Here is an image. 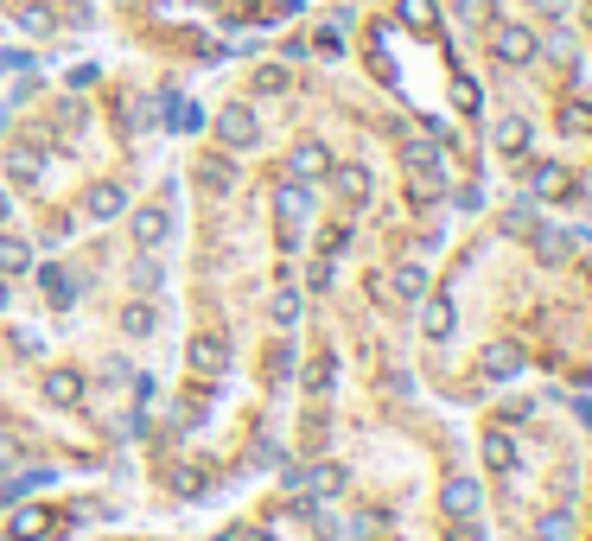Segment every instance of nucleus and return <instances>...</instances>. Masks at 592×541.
<instances>
[{
    "mask_svg": "<svg viewBox=\"0 0 592 541\" xmlns=\"http://www.w3.org/2000/svg\"><path fill=\"white\" fill-rule=\"evenodd\" d=\"M121 211H128V191H121V185H96V191H90V217L109 223V217H121Z\"/></svg>",
    "mask_w": 592,
    "mask_h": 541,
    "instance_id": "4468645a",
    "label": "nucleus"
},
{
    "mask_svg": "<svg viewBox=\"0 0 592 541\" xmlns=\"http://www.w3.org/2000/svg\"><path fill=\"white\" fill-rule=\"evenodd\" d=\"M421 306V331L427 338H452V325H459V312H452L446 293H427V300H414Z\"/></svg>",
    "mask_w": 592,
    "mask_h": 541,
    "instance_id": "f03ea898",
    "label": "nucleus"
},
{
    "mask_svg": "<svg viewBox=\"0 0 592 541\" xmlns=\"http://www.w3.org/2000/svg\"><path fill=\"white\" fill-rule=\"evenodd\" d=\"M128 281L141 287V293H160V281H166V274H160V261H153V249H147V255H141V261L128 268Z\"/></svg>",
    "mask_w": 592,
    "mask_h": 541,
    "instance_id": "6ab92c4d",
    "label": "nucleus"
},
{
    "mask_svg": "<svg viewBox=\"0 0 592 541\" xmlns=\"http://www.w3.org/2000/svg\"><path fill=\"white\" fill-rule=\"evenodd\" d=\"M45 529H51V510H45V503H26V510H13V522H7L13 541H32V535H45Z\"/></svg>",
    "mask_w": 592,
    "mask_h": 541,
    "instance_id": "1a4fd4ad",
    "label": "nucleus"
},
{
    "mask_svg": "<svg viewBox=\"0 0 592 541\" xmlns=\"http://www.w3.org/2000/svg\"><path fill=\"white\" fill-rule=\"evenodd\" d=\"M217 134H223V147H255L261 121H255L249 102H223V109H217Z\"/></svg>",
    "mask_w": 592,
    "mask_h": 541,
    "instance_id": "f257e3e1",
    "label": "nucleus"
},
{
    "mask_svg": "<svg viewBox=\"0 0 592 541\" xmlns=\"http://www.w3.org/2000/svg\"><path fill=\"white\" fill-rule=\"evenodd\" d=\"M39 172H45V153L39 147H7V179L39 185Z\"/></svg>",
    "mask_w": 592,
    "mask_h": 541,
    "instance_id": "6e6552de",
    "label": "nucleus"
},
{
    "mask_svg": "<svg viewBox=\"0 0 592 541\" xmlns=\"http://www.w3.org/2000/svg\"><path fill=\"white\" fill-rule=\"evenodd\" d=\"M45 395L71 408V401H83V376H77V370H51V376H45Z\"/></svg>",
    "mask_w": 592,
    "mask_h": 541,
    "instance_id": "2eb2a0df",
    "label": "nucleus"
},
{
    "mask_svg": "<svg viewBox=\"0 0 592 541\" xmlns=\"http://www.w3.org/2000/svg\"><path fill=\"white\" fill-rule=\"evenodd\" d=\"M236 541H268V535H261V529H242V535H236Z\"/></svg>",
    "mask_w": 592,
    "mask_h": 541,
    "instance_id": "7c9ffc66",
    "label": "nucleus"
},
{
    "mask_svg": "<svg viewBox=\"0 0 592 541\" xmlns=\"http://www.w3.org/2000/svg\"><path fill=\"white\" fill-rule=\"evenodd\" d=\"M497 153H510V160H516V153H529V121H522V115L497 121Z\"/></svg>",
    "mask_w": 592,
    "mask_h": 541,
    "instance_id": "f8f14e48",
    "label": "nucleus"
},
{
    "mask_svg": "<svg viewBox=\"0 0 592 541\" xmlns=\"http://www.w3.org/2000/svg\"><path fill=\"white\" fill-rule=\"evenodd\" d=\"M484 465H491V471H516V440H510V433H491V440H484Z\"/></svg>",
    "mask_w": 592,
    "mask_h": 541,
    "instance_id": "f3484780",
    "label": "nucleus"
},
{
    "mask_svg": "<svg viewBox=\"0 0 592 541\" xmlns=\"http://www.w3.org/2000/svg\"><path fill=\"white\" fill-rule=\"evenodd\" d=\"M223 363H230V351L217 338H191V370L198 376H223Z\"/></svg>",
    "mask_w": 592,
    "mask_h": 541,
    "instance_id": "9d476101",
    "label": "nucleus"
},
{
    "mask_svg": "<svg viewBox=\"0 0 592 541\" xmlns=\"http://www.w3.org/2000/svg\"><path fill=\"white\" fill-rule=\"evenodd\" d=\"M338 191H344V198H370V172H363V166H344V172H338Z\"/></svg>",
    "mask_w": 592,
    "mask_h": 541,
    "instance_id": "393cba45",
    "label": "nucleus"
},
{
    "mask_svg": "<svg viewBox=\"0 0 592 541\" xmlns=\"http://www.w3.org/2000/svg\"><path fill=\"white\" fill-rule=\"evenodd\" d=\"M32 268V242L26 236H0V274H26Z\"/></svg>",
    "mask_w": 592,
    "mask_h": 541,
    "instance_id": "ddd939ff",
    "label": "nucleus"
},
{
    "mask_svg": "<svg viewBox=\"0 0 592 541\" xmlns=\"http://www.w3.org/2000/svg\"><path fill=\"white\" fill-rule=\"evenodd\" d=\"M0 217H7V191H0Z\"/></svg>",
    "mask_w": 592,
    "mask_h": 541,
    "instance_id": "473e14b6",
    "label": "nucleus"
},
{
    "mask_svg": "<svg viewBox=\"0 0 592 541\" xmlns=\"http://www.w3.org/2000/svg\"><path fill=\"white\" fill-rule=\"evenodd\" d=\"M535 198H567V172L561 166H535Z\"/></svg>",
    "mask_w": 592,
    "mask_h": 541,
    "instance_id": "4be33fe9",
    "label": "nucleus"
},
{
    "mask_svg": "<svg viewBox=\"0 0 592 541\" xmlns=\"http://www.w3.org/2000/svg\"><path fill=\"white\" fill-rule=\"evenodd\" d=\"M0 306H7V293H0Z\"/></svg>",
    "mask_w": 592,
    "mask_h": 541,
    "instance_id": "72a5a7b5",
    "label": "nucleus"
},
{
    "mask_svg": "<svg viewBox=\"0 0 592 541\" xmlns=\"http://www.w3.org/2000/svg\"><path fill=\"white\" fill-rule=\"evenodd\" d=\"M491 45H497L503 64H529V58H535V32H529V26H497Z\"/></svg>",
    "mask_w": 592,
    "mask_h": 541,
    "instance_id": "7ed1b4c3",
    "label": "nucleus"
},
{
    "mask_svg": "<svg viewBox=\"0 0 592 541\" xmlns=\"http://www.w3.org/2000/svg\"><path fill=\"white\" fill-rule=\"evenodd\" d=\"M293 172H300V179H325V172H332L325 141H300V147H293Z\"/></svg>",
    "mask_w": 592,
    "mask_h": 541,
    "instance_id": "0eeeda50",
    "label": "nucleus"
},
{
    "mask_svg": "<svg viewBox=\"0 0 592 541\" xmlns=\"http://www.w3.org/2000/svg\"><path fill=\"white\" fill-rule=\"evenodd\" d=\"M338 484H344L338 465H319V471H312V491H319V497H338Z\"/></svg>",
    "mask_w": 592,
    "mask_h": 541,
    "instance_id": "bb28decb",
    "label": "nucleus"
},
{
    "mask_svg": "<svg viewBox=\"0 0 592 541\" xmlns=\"http://www.w3.org/2000/svg\"><path fill=\"white\" fill-rule=\"evenodd\" d=\"M274 211H281L287 223H306L312 217V191L306 185H281V191H274Z\"/></svg>",
    "mask_w": 592,
    "mask_h": 541,
    "instance_id": "9b49d317",
    "label": "nucleus"
},
{
    "mask_svg": "<svg viewBox=\"0 0 592 541\" xmlns=\"http://www.w3.org/2000/svg\"><path fill=\"white\" fill-rule=\"evenodd\" d=\"M172 484H179V497H198V491H204V471H179Z\"/></svg>",
    "mask_w": 592,
    "mask_h": 541,
    "instance_id": "c85d7f7f",
    "label": "nucleus"
},
{
    "mask_svg": "<svg viewBox=\"0 0 592 541\" xmlns=\"http://www.w3.org/2000/svg\"><path fill=\"white\" fill-rule=\"evenodd\" d=\"M567 255V230H542V261H561Z\"/></svg>",
    "mask_w": 592,
    "mask_h": 541,
    "instance_id": "cd10ccee",
    "label": "nucleus"
},
{
    "mask_svg": "<svg viewBox=\"0 0 592 541\" xmlns=\"http://www.w3.org/2000/svg\"><path fill=\"white\" fill-rule=\"evenodd\" d=\"M478 497H484V491H478V484H472V478H452V484H446V491H440V503H446V516H459V522H465V516H478Z\"/></svg>",
    "mask_w": 592,
    "mask_h": 541,
    "instance_id": "423d86ee",
    "label": "nucleus"
},
{
    "mask_svg": "<svg viewBox=\"0 0 592 541\" xmlns=\"http://www.w3.org/2000/svg\"><path fill=\"white\" fill-rule=\"evenodd\" d=\"M478 370L503 382V376H516V370H522V351H516V344H503V338H497V344H484V351H478Z\"/></svg>",
    "mask_w": 592,
    "mask_h": 541,
    "instance_id": "39448f33",
    "label": "nucleus"
},
{
    "mask_svg": "<svg viewBox=\"0 0 592 541\" xmlns=\"http://www.w3.org/2000/svg\"><path fill=\"white\" fill-rule=\"evenodd\" d=\"M561 128L567 134H592V102H561Z\"/></svg>",
    "mask_w": 592,
    "mask_h": 541,
    "instance_id": "b1692460",
    "label": "nucleus"
},
{
    "mask_svg": "<svg viewBox=\"0 0 592 541\" xmlns=\"http://www.w3.org/2000/svg\"><path fill=\"white\" fill-rule=\"evenodd\" d=\"M268 319H274V325H293V319H300V293H274Z\"/></svg>",
    "mask_w": 592,
    "mask_h": 541,
    "instance_id": "a878e982",
    "label": "nucleus"
},
{
    "mask_svg": "<svg viewBox=\"0 0 592 541\" xmlns=\"http://www.w3.org/2000/svg\"><path fill=\"white\" fill-rule=\"evenodd\" d=\"M32 541H58V535H51V529H45V535H32Z\"/></svg>",
    "mask_w": 592,
    "mask_h": 541,
    "instance_id": "2f4dec72",
    "label": "nucleus"
},
{
    "mask_svg": "<svg viewBox=\"0 0 592 541\" xmlns=\"http://www.w3.org/2000/svg\"><path fill=\"white\" fill-rule=\"evenodd\" d=\"M402 26L433 32V26H440V7H433V0H402Z\"/></svg>",
    "mask_w": 592,
    "mask_h": 541,
    "instance_id": "a211bd4d",
    "label": "nucleus"
},
{
    "mask_svg": "<svg viewBox=\"0 0 592 541\" xmlns=\"http://www.w3.org/2000/svg\"><path fill=\"white\" fill-rule=\"evenodd\" d=\"M13 459H20V446H7V440H0V471H7Z\"/></svg>",
    "mask_w": 592,
    "mask_h": 541,
    "instance_id": "c756f323",
    "label": "nucleus"
},
{
    "mask_svg": "<svg viewBox=\"0 0 592 541\" xmlns=\"http://www.w3.org/2000/svg\"><path fill=\"white\" fill-rule=\"evenodd\" d=\"M39 287H45L51 306H71L77 300V287H71V274H64V268H39Z\"/></svg>",
    "mask_w": 592,
    "mask_h": 541,
    "instance_id": "dca6fc26",
    "label": "nucleus"
},
{
    "mask_svg": "<svg viewBox=\"0 0 592 541\" xmlns=\"http://www.w3.org/2000/svg\"><path fill=\"white\" fill-rule=\"evenodd\" d=\"M153 325H160V319H153V306H141V300H134V306H121V331H128V338H147Z\"/></svg>",
    "mask_w": 592,
    "mask_h": 541,
    "instance_id": "aec40b11",
    "label": "nucleus"
},
{
    "mask_svg": "<svg viewBox=\"0 0 592 541\" xmlns=\"http://www.w3.org/2000/svg\"><path fill=\"white\" fill-rule=\"evenodd\" d=\"M13 26H20V32H51V7L26 0V7H13Z\"/></svg>",
    "mask_w": 592,
    "mask_h": 541,
    "instance_id": "412c9836",
    "label": "nucleus"
},
{
    "mask_svg": "<svg viewBox=\"0 0 592 541\" xmlns=\"http://www.w3.org/2000/svg\"><path fill=\"white\" fill-rule=\"evenodd\" d=\"M166 236H172V217L160 211V204H147V211H134V242H141V249H160Z\"/></svg>",
    "mask_w": 592,
    "mask_h": 541,
    "instance_id": "20e7f679",
    "label": "nucleus"
},
{
    "mask_svg": "<svg viewBox=\"0 0 592 541\" xmlns=\"http://www.w3.org/2000/svg\"><path fill=\"white\" fill-rule=\"evenodd\" d=\"M427 268H402V274H395V293H402V300H427Z\"/></svg>",
    "mask_w": 592,
    "mask_h": 541,
    "instance_id": "5701e85b",
    "label": "nucleus"
}]
</instances>
